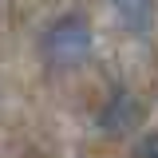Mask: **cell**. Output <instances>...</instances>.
Segmentation results:
<instances>
[{
  "mask_svg": "<svg viewBox=\"0 0 158 158\" xmlns=\"http://www.w3.org/2000/svg\"><path fill=\"white\" fill-rule=\"evenodd\" d=\"M138 158H158V135H146L138 142Z\"/></svg>",
  "mask_w": 158,
  "mask_h": 158,
  "instance_id": "4",
  "label": "cell"
},
{
  "mask_svg": "<svg viewBox=\"0 0 158 158\" xmlns=\"http://www.w3.org/2000/svg\"><path fill=\"white\" fill-rule=\"evenodd\" d=\"M138 103L127 91H115V95L107 99V107L99 111V131H107V135H127L131 127L138 123Z\"/></svg>",
  "mask_w": 158,
  "mask_h": 158,
  "instance_id": "2",
  "label": "cell"
},
{
  "mask_svg": "<svg viewBox=\"0 0 158 158\" xmlns=\"http://www.w3.org/2000/svg\"><path fill=\"white\" fill-rule=\"evenodd\" d=\"M48 56L56 63H79L91 52V24L83 16H63L48 28Z\"/></svg>",
  "mask_w": 158,
  "mask_h": 158,
  "instance_id": "1",
  "label": "cell"
},
{
  "mask_svg": "<svg viewBox=\"0 0 158 158\" xmlns=\"http://www.w3.org/2000/svg\"><path fill=\"white\" fill-rule=\"evenodd\" d=\"M111 4L118 8V16L127 20L131 28H138V32L150 24V0H111Z\"/></svg>",
  "mask_w": 158,
  "mask_h": 158,
  "instance_id": "3",
  "label": "cell"
}]
</instances>
